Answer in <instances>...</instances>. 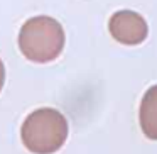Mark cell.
I'll return each instance as SVG.
<instances>
[{
    "mask_svg": "<svg viewBox=\"0 0 157 154\" xmlns=\"http://www.w3.org/2000/svg\"><path fill=\"white\" fill-rule=\"evenodd\" d=\"M108 31L117 42L125 46L142 44L149 34L145 19L133 10H118L110 17Z\"/></svg>",
    "mask_w": 157,
    "mask_h": 154,
    "instance_id": "cell-3",
    "label": "cell"
},
{
    "mask_svg": "<svg viewBox=\"0 0 157 154\" xmlns=\"http://www.w3.org/2000/svg\"><path fill=\"white\" fill-rule=\"evenodd\" d=\"M68 119L59 110L42 107L29 113L21 127L24 146L34 154H54L68 139Z\"/></svg>",
    "mask_w": 157,
    "mask_h": 154,
    "instance_id": "cell-2",
    "label": "cell"
},
{
    "mask_svg": "<svg viewBox=\"0 0 157 154\" xmlns=\"http://www.w3.org/2000/svg\"><path fill=\"white\" fill-rule=\"evenodd\" d=\"M66 34L63 26L49 15H36L19 31V49L32 63H51L64 49Z\"/></svg>",
    "mask_w": 157,
    "mask_h": 154,
    "instance_id": "cell-1",
    "label": "cell"
},
{
    "mask_svg": "<svg viewBox=\"0 0 157 154\" xmlns=\"http://www.w3.org/2000/svg\"><path fill=\"white\" fill-rule=\"evenodd\" d=\"M4 83H5V66L2 63V59H0V92L4 88Z\"/></svg>",
    "mask_w": 157,
    "mask_h": 154,
    "instance_id": "cell-5",
    "label": "cell"
},
{
    "mask_svg": "<svg viewBox=\"0 0 157 154\" xmlns=\"http://www.w3.org/2000/svg\"><path fill=\"white\" fill-rule=\"evenodd\" d=\"M140 127L145 137L157 140V85L150 86L140 102Z\"/></svg>",
    "mask_w": 157,
    "mask_h": 154,
    "instance_id": "cell-4",
    "label": "cell"
}]
</instances>
